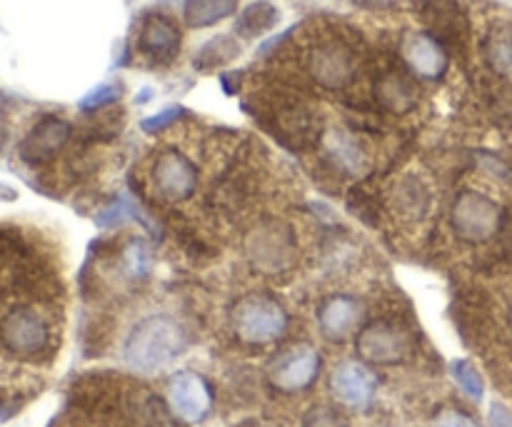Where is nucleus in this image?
Here are the masks:
<instances>
[{
	"instance_id": "f03ea898",
	"label": "nucleus",
	"mask_w": 512,
	"mask_h": 427,
	"mask_svg": "<svg viewBox=\"0 0 512 427\" xmlns=\"http://www.w3.org/2000/svg\"><path fill=\"white\" fill-rule=\"evenodd\" d=\"M188 338L183 325L170 315H150L130 330L123 358L138 373H155L183 355Z\"/></svg>"
},
{
	"instance_id": "0eeeda50",
	"label": "nucleus",
	"mask_w": 512,
	"mask_h": 427,
	"mask_svg": "<svg viewBox=\"0 0 512 427\" xmlns=\"http://www.w3.org/2000/svg\"><path fill=\"white\" fill-rule=\"evenodd\" d=\"M168 403L175 418L183 420V423H203L213 408V390L198 373L180 370L168 383Z\"/></svg>"
},
{
	"instance_id": "6ab92c4d",
	"label": "nucleus",
	"mask_w": 512,
	"mask_h": 427,
	"mask_svg": "<svg viewBox=\"0 0 512 427\" xmlns=\"http://www.w3.org/2000/svg\"><path fill=\"white\" fill-rule=\"evenodd\" d=\"M238 53H240L238 40L230 38V35H218V38L208 40V43L198 50V55H195V68L200 70L220 68V65L230 63Z\"/></svg>"
},
{
	"instance_id": "39448f33",
	"label": "nucleus",
	"mask_w": 512,
	"mask_h": 427,
	"mask_svg": "<svg viewBox=\"0 0 512 427\" xmlns=\"http://www.w3.org/2000/svg\"><path fill=\"white\" fill-rule=\"evenodd\" d=\"M453 228L465 243H485L500 228V208L483 193L465 190L453 205Z\"/></svg>"
},
{
	"instance_id": "ddd939ff",
	"label": "nucleus",
	"mask_w": 512,
	"mask_h": 427,
	"mask_svg": "<svg viewBox=\"0 0 512 427\" xmlns=\"http://www.w3.org/2000/svg\"><path fill=\"white\" fill-rule=\"evenodd\" d=\"M400 50H403L405 63L420 78L435 80L448 68V55H445L443 45L430 33H405Z\"/></svg>"
},
{
	"instance_id": "a211bd4d",
	"label": "nucleus",
	"mask_w": 512,
	"mask_h": 427,
	"mask_svg": "<svg viewBox=\"0 0 512 427\" xmlns=\"http://www.w3.org/2000/svg\"><path fill=\"white\" fill-rule=\"evenodd\" d=\"M378 98L385 108L390 110H408L415 105L418 98V90H415L413 80L408 75L398 73V70H390L380 78L378 83Z\"/></svg>"
},
{
	"instance_id": "1a4fd4ad",
	"label": "nucleus",
	"mask_w": 512,
	"mask_h": 427,
	"mask_svg": "<svg viewBox=\"0 0 512 427\" xmlns=\"http://www.w3.org/2000/svg\"><path fill=\"white\" fill-rule=\"evenodd\" d=\"M308 70L323 88H343L355 75V53L343 40H325L308 55Z\"/></svg>"
},
{
	"instance_id": "f8f14e48",
	"label": "nucleus",
	"mask_w": 512,
	"mask_h": 427,
	"mask_svg": "<svg viewBox=\"0 0 512 427\" xmlns=\"http://www.w3.org/2000/svg\"><path fill=\"white\" fill-rule=\"evenodd\" d=\"M140 53L150 60V63L165 65L178 55L180 50V30L175 23L165 15H148L140 28Z\"/></svg>"
},
{
	"instance_id": "f3484780",
	"label": "nucleus",
	"mask_w": 512,
	"mask_h": 427,
	"mask_svg": "<svg viewBox=\"0 0 512 427\" xmlns=\"http://www.w3.org/2000/svg\"><path fill=\"white\" fill-rule=\"evenodd\" d=\"M238 10V0H185L183 18L190 28H210L230 18Z\"/></svg>"
},
{
	"instance_id": "6e6552de",
	"label": "nucleus",
	"mask_w": 512,
	"mask_h": 427,
	"mask_svg": "<svg viewBox=\"0 0 512 427\" xmlns=\"http://www.w3.org/2000/svg\"><path fill=\"white\" fill-rule=\"evenodd\" d=\"M358 355L365 363L373 365H398L403 363L410 350V338L403 328L393 323H370L358 333Z\"/></svg>"
},
{
	"instance_id": "4468645a",
	"label": "nucleus",
	"mask_w": 512,
	"mask_h": 427,
	"mask_svg": "<svg viewBox=\"0 0 512 427\" xmlns=\"http://www.w3.org/2000/svg\"><path fill=\"white\" fill-rule=\"evenodd\" d=\"M333 395L350 408H368L378 390V378L360 363H343L330 380Z\"/></svg>"
},
{
	"instance_id": "423d86ee",
	"label": "nucleus",
	"mask_w": 512,
	"mask_h": 427,
	"mask_svg": "<svg viewBox=\"0 0 512 427\" xmlns=\"http://www.w3.org/2000/svg\"><path fill=\"white\" fill-rule=\"evenodd\" d=\"M320 375V355L310 345H290L270 363L268 378L283 393H300Z\"/></svg>"
},
{
	"instance_id": "dca6fc26",
	"label": "nucleus",
	"mask_w": 512,
	"mask_h": 427,
	"mask_svg": "<svg viewBox=\"0 0 512 427\" xmlns=\"http://www.w3.org/2000/svg\"><path fill=\"white\" fill-rule=\"evenodd\" d=\"M280 20V10L275 8L268 0H258V3H250L243 13L238 15V23H235V33L240 38H260L268 30H273Z\"/></svg>"
},
{
	"instance_id": "20e7f679",
	"label": "nucleus",
	"mask_w": 512,
	"mask_h": 427,
	"mask_svg": "<svg viewBox=\"0 0 512 427\" xmlns=\"http://www.w3.org/2000/svg\"><path fill=\"white\" fill-rule=\"evenodd\" d=\"M245 253L260 273L278 275L293 268L295 255H298V240H295L290 225L263 223L250 230L248 240H245Z\"/></svg>"
},
{
	"instance_id": "aec40b11",
	"label": "nucleus",
	"mask_w": 512,
	"mask_h": 427,
	"mask_svg": "<svg viewBox=\"0 0 512 427\" xmlns=\"http://www.w3.org/2000/svg\"><path fill=\"white\" fill-rule=\"evenodd\" d=\"M485 55L498 73L512 75V28L495 30L485 45Z\"/></svg>"
},
{
	"instance_id": "5701e85b",
	"label": "nucleus",
	"mask_w": 512,
	"mask_h": 427,
	"mask_svg": "<svg viewBox=\"0 0 512 427\" xmlns=\"http://www.w3.org/2000/svg\"><path fill=\"white\" fill-rule=\"evenodd\" d=\"M303 427H350L343 413H338L330 405H315L305 413Z\"/></svg>"
},
{
	"instance_id": "f257e3e1",
	"label": "nucleus",
	"mask_w": 512,
	"mask_h": 427,
	"mask_svg": "<svg viewBox=\"0 0 512 427\" xmlns=\"http://www.w3.org/2000/svg\"><path fill=\"white\" fill-rule=\"evenodd\" d=\"M53 258L33 230L0 223V423L28 398V370L50 363L55 335Z\"/></svg>"
},
{
	"instance_id": "cd10ccee",
	"label": "nucleus",
	"mask_w": 512,
	"mask_h": 427,
	"mask_svg": "<svg viewBox=\"0 0 512 427\" xmlns=\"http://www.w3.org/2000/svg\"><path fill=\"white\" fill-rule=\"evenodd\" d=\"M363 8H390V5H395L398 0H358Z\"/></svg>"
},
{
	"instance_id": "393cba45",
	"label": "nucleus",
	"mask_w": 512,
	"mask_h": 427,
	"mask_svg": "<svg viewBox=\"0 0 512 427\" xmlns=\"http://www.w3.org/2000/svg\"><path fill=\"white\" fill-rule=\"evenodd\" d=\"M185 110L180 108V105H170V108L160 110V113L150 115V118H143V123H140V128L145 130V133H158V130L168 128V125H173L175 120L183 115Z\"/></svg>"
},
{
	"instance_id": "2eb2a0df",
	"label": "nucleus",
	"mask_w": 512,
	"mask_h": 427,
	"mask_svg": "<svg viewBox=\"0 0 512 427\" xmlns=\"http://www.w3.org/2000/svg\"><path fill=\"white\" fill-rule=\"evenodd\" d=\"M360 320H363V305L350 295H333V298L323 300V305L318 308L320 333L333 343H340L350 333H355Z\"/></svg>"
},
{
	"instance_id": "7ed1b4c3",
	"label": "nucleus",
	"mask_w": 512,
	"mask_h": 427,
	"mask_svg": "<svg viewBox=\"0 0 512 427\" xmlns=\"http://www.w3.org/2000/svg\"><path fill=\"white\" fill-rule=\"evenodd\" d=\"M233 328L248 345H268L288 330V313L270 295H248L233 310Z\"/></svg>"
},
{
	"instance_id": "b1692460",
	"label": "nucleus",
	"mask_w": 512,
	"mask_h": 427,
	"mask_svg": "<svg viewBox=\"0 0 512 427\" xmlns=\"http://www.w3.org/2000/svg\"><path fill=\"white\" fill-rule=\"evenodd\" d=\"M120 95H123V88H120V85L105 83V85H98V88L90 90V93L85 95L78 105H80V110L90 113V110H98V108H103V105L115 103Z\"/></svg>"
},
{
	"instance_id": "9b49d317",
	"label": "nucleus",
	"mask_w": 512,
	"mask_h": 427,
	"mask_svg": "<svg viewBox=\"0 0 512 427\" xmlns=\"http://www.w3.org/2000/svg\"><path fill=\"white\" fill-rule=\"evenodd\" d=\"M70 140V123L60 118H43L20 143V158L28 165H45Z\"/></svg>"
},
{
	"instance_id": "412c9836",
	"label": "nucleus",
	"mask_w": 512,
	"mask_h": 427,
	"mask_svg": "<svg viewBox=\"0 0 512 427\" xmlns=\"http://www.w3.org/2000/svg\"><path fill=\"white\" fill-rule=\"evenodd\" d=\"M123 268L128 273V278H148L150 268H153V255H150V248L145 240H130L128 248L123 250Z\"/></svg>"
},
{
	"instance_id": "9d476101",
	"label": "nucleus",
	"mask_w": 512,
	"mask_h": 427,
	"mask_svg": "<svg viewBox=\"0 0 512 427\" xmlns=\"http://www.w3.org/2000/svg\"><path fill=\"white\" fill-rule=\"evenodd\" d=\"M153 180L163 198L180 203V200H188L198 188V170L183 153L170 148L163 150L155 160Z\"/></svg>"
},
{
	"instance_id": "bb28decb",
	"label": "nucleus",
	"mask_w": 512,
	"mask_h": 427,
	"mask_svg": "<svg viewBox=\"0 0 512 427\" xmlns=\"http://www.w3.org/2000/svg\"><path fill=\"white\" fill-rule=\"evenodd\" d=\"M490 425H493V427H512V415L503 408V405L495 403L493 408H490Z\"/></svg>"
},
{
	"instance_id": "a878e982",
	"label": "nucleus",
	"mask_w": 512,
	"mask_h": 427,
	"mask_svg": "<svg viewBox=\"0 0 512 427\" xmlns=\"http://www.w3.org/2000/svg\"><path fill=\"white\" fill-rule=\"evenodd\" d=\"M435 427H478L470 415H465L463 410H443V413L438 415V420H435Z\"/></svg>"
},
{
	"instance_id": "4be33fe9",
	"label": "nucleus",
	"mask_w": 512,
	"mask_h": 427,
	"mask_svg": "<svg viewBox=\"0 0 512 427\" xmlns=\"http://www.w3.org/2000/svg\"><path fill=\"white\" fill-rule=\"evenodd\" d=\"M450 370H453V378L458 380V385L463 388V393L468 395V398L483 400L485 385H483V378H480V373L475 370L473 363H468V360H455L453 368Z\"/></svg>"
}]
</instances>
